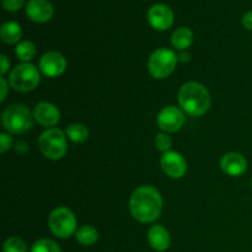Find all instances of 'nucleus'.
I'll return each instance as SVG.
<instances>
[{
  "label": "nucleus",
  "mask_w": 252,
  "mask_h": 252,
  "mask_svg": "<svg viewBox=\"0 0 252 252\" xmlns=\"http://www.w3.org/2000/svg\"><path fill=\"white\" fill-rule=\"evenodd\" d=\"M16 152L22 154V153H26L27 152V144L25 142H19L16 144Z\"/></svg>",
  "instance_id": "c85d7f7f"
},
{
  "label": "nucleus",
  "mask_w": 252,
  "mask_h": 252,
  "mask_svg": "<svg viewBox=\"0 0 252 252\" xmlns=\"http://www.w3.org/2000/svg\"><path fill=\"white\" fill-rule=\"evenodd\" d=\"M66 61L58 52H47L39 59V70L49 78H56L64 73Z\"/></svg>",
  "instance_id": "9b49d317"
},
{
  "label": "nucleus",
  "mask_w": 252,
  "mask_h": 252,
  "mask_svg": "<svg viewBox=\"0 0 252 252\" xmlns=\"http://www.w3.org/2000/svg\"><path fill=\"white\" fill-rule=\"evenodd\" d=\"M0 83H1V97H0V101L4 102L5 97H6V93H7V83L4 78L0 79Z\"/></svg>",
  "instance_id": "cd10ccee"
},
{
  "label": "nucleus",
  "mask_w": 252,
  "mask_h": 252,
  "mask_svg": "<svg viewBox=\"0 0 252 252\" xmlns=\"http://www.w3.org/2000/svg\"><path fill=\"white\" fill-rule=\"evenodd\" d=\"M33 117L39 125L44 127H53L61 120V112L53 103L41 102L34 107Z\"/></svg>",
  "instance_id": "4468645a"
},
{
  "label": "nucleus",
  "mask_w": 252,
  "mask_h": 252,
  "mask_svg": "<svg viewBox=\"0 0 252 252\" xmlns=\"http://www.w3.org/2000/svg\"><path fill=\"white\" fill-rule=\"evenodd\" d=\"M130 213L140 223H152L160 217L162 198L152 186H142L133 192L129 201Z\"/></svg>",
  "instance_id": "f257e3e1"
},
{
  "label": "nucleus",
  "mask_w": 252,
  "mask_h": 252,
  "mask_svg": "<svg viewBox=\"0 0 252 252\" xmlns=\"http://www.w3.org/2000/svg\"><path fill=\"white\" fill-rule=\"evenodd\" d=\"M16 56L20 61H31L36 56V46L31 41L19 42L16 46Z\"/></svg>",
  "instance_id": "aec40b11"
},
{
  "label": "nucleus",
  "mask_w": 252,
  "mask_h": 252,
  "mask_svg": "<svg viewBox=\"0 0 252 252\" xmlns=\"http://www.w3.org/2000/svg\"><path fill=\"white\" fill-rule=\"evenodd\" d=\"M179 102L182 110L192 117L204 115L211 106V94L199 83H186L179 91Z\"/></svg>",
  "instance_id": "f03ea898"
},
{
  "label": "nucleus",
  "mask_w": 252,
  "mask_h": 252,
  "mask_svg": "<svg viewBox=\"0 0 252 252\" xmlns=\"http://www.w3.org/2000/svg\"><path fill=\"white\" fill-rule=\"evenodd\" d=\"M31 252H62L58 244L49 239H39L32 245Z\"/></svg>",
  "instance_id": "412c9836"
},
{
  "label": "nucleus",
  "mask_w": 252,
  "mask_h": 252,
  "mask_svg": "<svg viewBox=\"0 0 252 252\" xmlns=\"http://www.w3.org/2000/svg\"><path fill=\"white\" fill-rule=\"evenodd\" d=\"M177 57L167 48H159L153 52L148 62L150 74L157 79H165L175 70Z\"/></svg>",
  "instance_id": "0eeeda50"
},
{
  "label": "nucleus",
  "mask_w": 252,
  "mask_h": 252,
  "mask_svg": "<svg viewBox=\"0 0 252 252\" xmlns=\"http://www.w3.org/2000/svg\"><path fill=\"white\" fill-rule=\"evenodd\" d=\"M25 5V0H2V7L6 11L16 12Z\"/></svg>",
  "instance_id": "b1692460"
},
{
  "label": "nucleus",
  "mask_w": 252,
  "mask_h": 252,
  "mask_svg": "<svg viewBox=\"0 0 252 252\" xmlns=\"http://www.w3.org/2000/svg\"><path fill=\"white\" fill-rule=\"evenodd\" d=\"M174 11L165 4H155L148 10V21L153 29L166 31L174 24Z\"/></svg>",
  "instance_id": "6e6552de"
},
{
  "label": "nucleus",
  "mask_w": 252,
  "mask_h": 252,
  "mask_svg": "<svg viewBox=\"0 0 252 252\" xmlns=\"http://www.w3.org/2000/svg\"><path fill=\"white\" fill-rule=\"evenodd\" d=\"M251 186H252V180H251Z\"/></svg>",
  "instance_id": "c756f323"
},
{
  "label": "nucleus",
  "mask_w": 252,
  "mask_h": 252,
  "mask_svg": "<svg viewBox=\"0 0 252 252\" xmlns=\"http://www.w3.org/2000/svg\"><path fill=\"white\" fill-rule=\"evenodd\" d=\"M155 145H157V149L160 152H170V148L172 145L171 138L167 134H158L155 138Z\"/></svg>",
  "instance_id": "5701e85b"
},
{
  "label": "nucleus",
  "mask_w": 252,
  "mask_h": 252,
  "mask_svg": "<svg viewBox=\"0 0 252 252\" xmlns=\"http://www.w3.org/2000/svg\"><path fill=\"white\" fill-rule=\"evenodd\" d=\"M4 252H29V249L22 239L11 236L4 243Z\"/></svg>",
  "instance_id": "4be33fe9"
},
{
  "label": "nucleus",
  "mask_w": 252,
  "mask_h": 252,
  "mask_svg": "<svg viewBox=\"0 0 252 252\" xmlns=\"http://www.w3.org/2000/svg\"><path fill=\"white\" fill-rule=\"evenodd\" d=\"M11 145H12L11 137L5 134V133H1V135H0V152L4 154V153H6L7 150L11 148Z\"/></svg>",
  "instance_id": "393cba45"
},
{
  "label": "nucleus",
  "mask_w": 252,
  "mask_h": 252,
  "mask_svg": "<svg viewBox=\"0 0 252 252\" xmlns=\"http://www.w3.org/2000/svg\"><path fill=\"white\" fill-rule=\"evenodd\" d=\"M38 148L42 154L51 160H58L65 155L68 144L66 135L58 128H51L41 134L38 139Z\"/></svg>",
  "instance_id": "7ed1b4c3"
},
{
  "label": "nucleus",
  "mask_w": 252,
  "mask_h": 252,
  "mask_svg": "<svg viewBox=\"0 0 252 252\" xmlns=\"http://www.w3.org/2000/svg\"><path fill=\"white\" fill-rule=\"evenodd\" d=\"M185 123V116L180 108L175 106H167L160 111L158 116V126L160 129L167 133H174L181 129Z\"/></svg>",
  "instance_id": "1a4fd4ad"
},
{
  "label": "nucleus",
  "mask_w": 252,
  "mask_h": 252,
  "mask_svg": "<svg viewBox=\"0 0 252 252\" xmlns=\"http://www.w3.org/2000/svg\"><path fill=\"white\" fill-rule=\"evenodd\" d=\"M148 241L155 251L162 252L170 246V234L162 225H153L148 231Z\"/></svg>",
  "instance_id": "2eb2a0df"
},
{
  "label": "nucleus",
  "mask_w": 252,
  "mask_h": 252,
  "mask_svg": "<svg viewBox=\"0 0 252 252\" xmlns=\"http://www.w3.org/2000/svg\"><path fill=\"white\" fill-rule=\"evenodd\" d=\"M25 10L27 17L37 24L49 21L54 14V7L49 0H30Z\"/></svg>",
  "instance_id": "f8f14e48"
},
{
  "label": "nucleus",
  "mask_w": 252,
  "mask_h": 252,
  "mask_svg": "<svg viewBox=\"0 0 252 252\" xmlns=\"http://www.w3.org/2000/svg\"><path fill=\"white\" fill-rule=\"evenodd\" d=\"M2 125L5 129L14 134H22L32 127V116L24 105H11L2 113Z\"/></svg>",
  "instance_id": "20e7f679"
},
{
  "label": "nucleus",
  "mask_w": 252,
  "mask_h": 252,
  "mask_svg": "<svg viewBox=\"0 0 252 252\" xmlns=\"http://www.w3.org/2000/svg\"><path fill=\"white\" fill-rule=\"evenodd\" d=\"M66 137L74 143H84L89 139V129L84 125H70L65 130Z\"/></svg>",
  "instance_id": "6ab92c4d"
},
{
  "label": "nucleus",
  "mask_w": 252,
  "mask_h": 252,
  "mask_svg": "<svg viewBox=\"0 0 252 252\" xmlns=\"http://www.w3.org/2000/svg\"><path fill=\"white\" fill-rule=\"evenodd\" d=\"M161 169L172 179H181L187 172V162L180 153L166 152L160 160Z\"/></svg>",
  "instance_id": "9d476101"
},
{
  "label": "nucleus",
  "mask_w": 252,
  "mask_h": 252,
  "mask_svg": "<svg viewBox=\"0 0 252 252\" xmlns=\"http://www.w3.org/2000/svg\"><path fill=\"white\" fill-rule=\"evenodd\" d=\"M48 226L57 238L68 239L76 230L75 216L70 209L65 207H58L49 214Z\"/></svg>",
  "instance_id": "423d86ee"
},
{
  "label": "nucleus",
  "mask_w": 252,
  "mask_h": 252,
  "mask_svg": "<svg viewBox=\"0 0 252 252\" xmlns=\"http://www.w3.org/2000/svg\"><path fill=\"white\" fill-rule=\"evenodd\" d=\"M39 71L33 64L22 63L12 69L9 83L14 90L20 93H29L39 84Z\"/></svg>",
  "instance_id": "39448f33"
},
{
  "label": "nucleus",
  "mask_w": 252,
  "mask_h": 252,
  "mask_svg": "<svg viewBox=\"0 0 252 252\" xmlns=\"http://www.w3.org/2000/svg\"><path fill=\"white\" fill-rule=\"evenodd\" d=\"M220 167L229 176H241L248 169V160L240 153H228L221 158Z\"/></svg>",
  "instance_id": "ddd939ff"
},
{
  "label": "nucleus",
  "mask_w": 252,
  "mask_h": 252,
  "mask_svg": "<svg viewBox=\"0 0 252 252\" xmlns=\"http://www.w3.org/2000/svg\"><path fill=\"white\" fill-rule=\"evenodd\" d=\"M171 42L172 46L179 51L187 49L189 47H191L192 42H193V32L189 27H179L172 33Z\"/></svg>",
  "instance_id": "f3484780"
},
{
  "label": "nucleus",
  "mask_w": 252,
  "mask_h": 252,
  "mask_svg": "<svg viewBox=\"0 0 252 252\" xmlns=\"http://www.w3.org/2000/svg\"><path fill=\"white\" fill-rule=\"evenodd\" d=\"M76 240L84 246H91L97 243L98 231L91 225H84L75 233Z\"/></svg>",
  "instance_id": "a211bd4d"
},
{
  "label": "nucleus",
  "mask_w": 252,
  "mask_h": 252,
  "mask_svg": "<svg viewBox=\"0 0 252 252\" xmlns=\"http://www.w3.org/2000/svg\"><path fill=\"white\" fill-rule=\"evenodd\" d=\"M243 25L246 30L252 31V10L244 14L243 16Z\"/></svg>",
  "instance_id": "a878e982"
},
{
  "label": "nucleus",
  "mask_w": 252,
  "mask_h": 252,
  "mask_svg": "<svg viewBox=\"0 0 252 252\" xmlns=\"http://www.w3.org/2000/svg\"><path fill=\"white\" fill-rule=\"evenodd\" d=\"M22 36V29L17 22L15 21H6L2 24L0 29V37L2 42L6 44H14L20 41Z\"/></svg>",
  "instance_id": "dca6fc26"
},
{
  "label": "nucleus",
  "mask_w": 252,
  "mask_h": 252,
  "mask_svg": "<svg viewBox=\"0 0 252 252\" xmlns=\"http://www.w3.org/2000/svg\"><path fill=\"white\" fill-rule=\"evenodd\" d=\"M0 59H1V69H0V73H1V76H2L7 70H9L10 62H9V59H7V57L4 56V54L0 57Z\"/></svg>",
  "instance_id": "bb28decb"
}]
</instances>
